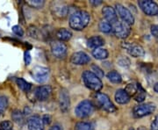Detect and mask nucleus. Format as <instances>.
Segmentation results:
<instances>
[{
    "label": "nucleus",
    "instance_id": "obj_23",
    "mask_svg": "<svg viewBox=\"0 0 158 130\" xmlns=\"http://www.w3.org/2000/svg\"><path fill=\"white\" fill-rule=\"evenodd\" d=\"M107 78L110 80L112 83H113V84H119V83L122 81V78H121L120 74L118 73V72L115 71V70L110 71V72L107 74Z\"/></svg>",
    "mask_w": 158,
    "mask_h": 130
},
{
    "label": "nucleus",
    "instance_id": "obj_6",
    "mask_svg": "<svg viewBox=\"0 0 158 130\" xmlns=\"http://www.w3.org/2000/svg\"><path fill=\"white\" fill-rule=\"evenodd\" d=\"M112 31L117 38L125 39L131 33V28L128 24L123 21H117L113 24V26H112Z\"/></svg>",
    "mask_w": 158,
    "mask_h": 130
},
{
    "label": "nucleus",
    "instance_id": "obj_25",
    "mask_svg": "<svg viewBox=\"0 0 158 130\" xmlns=\"http://www.w3.org/2000/svg\"><path fill=\"white\" fill-rule=\"evenodd\" d=\"M75 130H94V126L90 122L80 121L75 125Z\"/></svg>",
    "mask_w": 158,
    "mask_h": 130
},
{
    "label": "nucleus",
    "instance_id": "obj_36",
    "mask_svg": "<svg viewBox=\"0 0 158 130\" xmlns=\"http://www.w3.org/2000/svg\"><path fill=\"white\" fill-rule=\"evenodd\" d=\"M42 122H43V124L44 125H49L51 123V121H52V119H51V116L49 114H45L42 118Z\"/></svg>",
    "mask_w": 158,
    "mask_h": 130
},
{
    "label": "nucleus",
    "instance_id": "obj_22",
    "mask_svg": "<svg viewBox=\"0 0 158 130\" xmlns=\"http://www.w3.org/2000/svg\"><path fill=\"white\" fill-rule=\"evenodd\" d=\"M16 83H17L19 88L21 89L25 92H28L29 90H31V88H32L31 84L28 83V82H27L26 80L23 79V78H17L16 79Z\"/></svg>",
    "mask_w": 158,
    "mask_h": 130
},
{
    "label": "nucleus",
    "instance_id": "obj_21",
    "mask_svg": "<svg viewBox=\"0 0 158 130\" xmlns=\"http://www.w3.org/2000/svg\"><path fill=\"white\" fill-rule=\"evenodd\" d=\"M108 51L102 48H98L92 51V56L98 60H105L108 57Z\"/></svg>",
    "mask_w": 158,
    "mask_h": 130
},
{
    "label": "nucleus",
    "instance_id": "obj_10",
    "mask_svg": "<svg viewBox=\"0 0 158 130\" xmlns=\"http://www.w3.org/2000/svg\"><path fill=\"white\" fill-rule=\"evenodd\" d=\"M51 11L52 14L55 17L59 19H63L68 15L69 7L65 4L61 2H55L52 4L51 6Z\"/></svg>",
    "mask_w": 158,
    "mask_h": 130
},
{
    "label": "nucleus",
    "instance_id": "obj_27",
    "mask_svg": "<svg viewBox=\"0 0 158 130\" xmlns=\"http://www.w3.org/2000/svg\"><path fill=\"white\" fill-rule=\"evenodd\" d=\"M145 99H146V92H145V90L142 89L141 85H138V90H137L136 94L135 95V99L137 102H143Z\"/></svg>",
    "mask_w": 158,
    "mask_h": 130
},
{
    "label": "nucleus",
    "instance_id": "obj_32",
    "mask_svg": "<svg viewBox=\"0 0 158 130\" xmlns=\"http://www.w3.org/2000/svg\"><path fill=\"white\" fill-rule=\"evenodd\" d=\"M8 107V99L6 96H0V111L4 112Z\"/></svg>",
    "mask_w": 158,
    "mask_h": 130
},
{
    "label": "nucleus",
    "instance_id": "obj_38",
    "mask_svg": "<svg viewBox=\"0 0 158 130\" xmlns=\"http://www.w3.org/2000/svg\"><path fill=\"white\" fill-rule=\"evenodd\" d=\"M150 31H151V34L154 37L158 38V25H153L150 28Z\"/></svg>",
    "mask_w": 158,
    "mask_h": 130
},
{
    "label": "nucleus",
    "instance_id": "obj_31",
    "mask_svg": "<svg viewBox=\"0 0 158 130\" xmlns=\"http://www.w3.org/2000/svg\"><path fill=\"white\" fill-rule=\"evenodd\" d=\"M12 122L10 120H3L0 122V130H12Z\"/></svg>",
    "mask_w": 158,
    "mask_h": 130
},
{
    "label": "nucleus",
    "instance_id": "obj_41",
    "mask_svg": "<svg viewBox=\"0 0 158 130\" xmlns=\"http://www.w3.org/2000/svg\"><path fill=\"white\" fill-rule=\"evenodd\" d=\"M154 90H155L156 93H158V83H156V85H154Z\"/></svg>",
    "mask_w": 158,
    "mask_h": 130
},
{
    "label": "nucleus",
    "instance_id": "obj_11",
    "mask_svg": "<svg viewBox=\"0 0 158 130\" xmlns=\"http://www.w3.org/2000/svg\"><path fill=\"white\" fill-rule=\"evenodd\" d=\"M32 76L36 82L44 83L49 76V69L45 67L36 66L32 70Z\"/></svg>",
    "mask_w": 158,
    "mask_h": 130
},
{
    "label": "nucleus",
    "instance_id": "obj_17",
    "mask_svg": "<svg viewBox=\"0 0 158 130\" xmlns=\"http://www.w3.org/2000/svg\"><path fill=\"white\" fill-rule=\"evenodd\" d=\"M27 128L29 130H44V124L40 116L34 115L27 120Z\"/></svg>",
    "mask_w": 158,
    "mask_h": 130
},
{
    "label": "nucleus",
    "instance_id": "obj_20",
    "mask_svg": "<svg viewBox=\"0 0 158 130\" xmlns=\"http://www.w3.org/2000/svg\"><path fill=\"white\" fill-rule=\"evenodd\" d=\"M56 35L60 41H65V40H69L72 37V33L70 30L67 28H60L56 31Z\"/></svg>",
    "mask_w": 158,
    "mask_h": 130
},
{
    "label": "nucleus",
    "instance_id": "obj_24",
    "mask_svg": "<svg viewBox=\"0 0 158 130\" xmlns=\"http://www.w3.org/2000/svg\"><path fill=\"white\" fill-rule=\"evenodd\" d=\"M11 118L12 120L18 124H23L24 122V114L19 110H14L11 113Z\"/></svg>",
    "mask_w": 158,
    "mask_h": 130
},
{
    "label": "nucleus",
    "instance_id": "obj_34",
    "mask_svg": "<svg viewBox=\"0 0 158 130\" xmlns=\"http://www.w3.org/2000/svg\"><path fill=\"white\" fill-rule=\"evenodd\" d=\"M12 32L19 37H22L24 35V31L21 28V27H19V26H13L12 27Z\"/></svg>",
    "mask_w": 158,
    "mask_h": 130
},
{
    "label": "nucleus",
    "instance_id": "obj_1",
    "mask_svg": "<svg viewBox=\"0 0 158 130\" xmlns=\"http://www.w3.org/2000/svg\"><path fill=\"white\" fill-rule=\"evenodd\" d=\"M90 15L85 11H77L74 12L69 18L70 27L77 31L85 29L90 23Z\"/></svg>",
    "mask_w": 158,
    "mask_h": 130
},
{
    "label": "nucleus",
    "instance_id": "obj_15",
    "mask_svg": "<svg viewBox=\"0 0 158 130\" xmlns=\"http://www.w3.org/2000/svg\"><path fill=\"white\" fill-rule=\"evenodd\" d=\"M70 61L76 65H85L90 62V57L85 52H76L71 56Z\"/></svg>",
    "mask_w": 158,
    "mask_h": 130
},
{
    "label": "nucleus",
    "instance_id": "obj_18",
    "mask_svg": "<svg viewBox=\"0 0 158 130\" xmlns=\"http://www.w3.org/2000/svg\"><path fill=\"white\" fill-rule=\"evenodd\" d=\"M115 100L118 104L120 105H125L127 104L130 101L131 97L127 94V92L125 90V89H119L116 91L115 93Z\"/></svg>",
    "mask_w": 158,
    "mask_h": 130
},
{
    "label": "nucleus",
    "instance_id": "obj_19",
    "mask_svg": "<svg viewBox=\"0 0 158 130\" xmlns=\"http://www.w3.org/2000/svg\"><path fill=\"white\" fill-rule=\"evenodd\" d=\"M88 43V47L91 48H100L101 46L105 44V40L102 38L101 36H92L90 37V39L87 41Z\"/></svg>",
    "mask_w": 158,
    "mask_h": 130
},
{
    "label": "nucleus",
    "instance_id": "obj_2",
    "mask_svg": "<svg viewBox=\"0 0 158 130\" xmlns=\"http://www.w3.org/2000/svg\"><path fill=\"white\" fill-rule=\"evenodd\" d=\"M83 81L85 83V86L89 88L90 90L94 91H99L103 88V83L99 78H98L92 71L85 70L83 73Z\"/></svg>",
    "mask_w": 158,
    "mask_h": 130
},
{
    "label": "nucleus",
    "instance_id": "obj_5",
    "mask_svg": "<svg viewBox=\"0 0 158 130\" xmlns=\"http://www.w3.org/2000/svg\"><path fill=\"white\" fill-rule=\"evenodd\" d=\"M156 105L153 103L141 104L134 107L133 114L135 118H141V117L147 116L154 113L156 111Z\"/></svg>",
    "mask_w": 158,
    "mask_h": 130
},
{
    "label": "nucleus",
    "instance_id": "obj_26",
    "mask_svg": "<svg viewBox=\"0 0 158 130\" xmlns=\"http://www.w3.org/2000/svg\"><path fill=\"white\" fill-rule=\"evenodd\" d=\"M98 28H99V30L101 31L102 33L108 34V33H110L112 31V25H111V23H109L106 20L102 19L101 21L99 22Z\"/></svg>",
    "mask_w": 158,
    "mask_h": 130
},
{
    "label": "nucleus",
    "instance_id": "obj_12",
    "mask_svg": "<svg viewBox=\"0 0 158 130\" xmlns=\"http://www.w3.org/2000/svg\"><path fill=\"white\" fill-rule=\"evenodd\" d=\"M52 94V88L50 85H41L36 88L34 96L39 101H45Z\"/></svg>",
    "mask_w": 158,
    "mask_h": 130
},
{
    "label": "nucleus",
    "instance_id": "obj_42",
    "mask_svg": "<svg viewBox=\"0 0 158 130\" xmlns=\"http://www.w3.org/2000/svg\"><path fill=\"white\" fill-rule=\"evenodd\" d=\"M137 130H147V128H145V127H143V126H141V127H139V128Z\"/></svg>",
    "mask_w": 158,
    "mask_h": 130
},
{
    "label": "nucleus",
    "instance_id": "obj_16",
    "mask_svg": "<svg viewBox=\"0 0 158 130\" xmlns=\"http://www.w3.org/2000/svg\"><path fill=\"white\" fill-rule=\"evenodd\" d=\"M102 13L104 15L105 19H106V21L110 23H116L118 21V15H117V12L115 11V9L112 7V6H105L103 9H102Z\"/></svg>",
    "mask_w": 158,
    "mask_h": 130
},
{
    "label": "nucleus",
    "instance_id": "obj_7",
    "mask_svg": "<svg viewBox=\"0 0 158 130\" xmlns=\"http://www.w3.org/2000/svg\"><path fill=\"white\" fill-rule=\"evenodd\" d=\"M139 7L148 16H156L158 14V5L152 0L138 1Z\"/></svg>",
    "mask_w": 158,
    "mask_h": 130
},
{
    "label": "nucleus",
    "instance_id": "obj_8",
    "mask_svg": "<svg viewBox=\"0 0 158 130\" xmlns=\"http://www.w3.org/2000/svg\"><path fill=\"white\" fill-rule=\"evenodd\" d=\"M116 12L117 15L118 14V16L120 17V19L123 20V22L127 23L128 25H133L135 23V17L133 15V13L124 6L120 5V4H117L116 6Z\"/></svg>",
    "mask_w": 158,
    "mask_h": 130
},
{
    "label": "nucleus",
    "instance_id": "obj_13",
    "mask_svg": "<svg viewBox=\"0 0 158 130\" xmlns=\"http://www.w3.org/2000/svg\"><path fill=\"white\" fill-rule=\"evenodd\" d=\"M123 48H125L127 53L129 54L131 57H142L145 55V51L144 48L141 46L138 45V44H131L128 42H126L125 44H123Z\"/></svg>",
    "mask_w": 158,
    "mask_h": 130
},
{
    "label": "nucleus",
    "instance_id": "obj_40",
    "mask_svg": "<svg viewBox=\"0 0 158 130\" xmlns=\"http://www.w3.org/2000/svg\"><path fill=\"white\" fill-rule=\"evenodd\" d=\"M49 130H62V127H60L59 125H55V126H53L52 128H50V129Z\"/></svg>",
    "mask_w": 158,
    "mask_h": 130
},
{
    "label": "nucleus",
    "instance_id": "obj_39",
    "mask_svg": "<svg viewBox=\"0 0 158 130\" xmlns=\"http://www.w3.org/2000/svg\"><path fill=\"white\" fill-rule=\"evenodd\" d=\"M90 4L95 6H99V5H101L102 4V1L101 0H91V1H90Z\"/></svg>",
    "mask_w": 158,
    "mask_h": 130
},
{
    "label": "nucleus",
    "instance_id": "obj_14",
    "mask_svg": "<svg viewBox=\"0 0 158 130\" xmlns=\"http://www.w3.org/2000/svg\"><path fill=\"white\" fill-rule=\"evenodd\" d=\"M59 106L62 113H66L69 109V106H70L69 95L68 90L65 89H62L59 93Z\"/></svg>",
    "mask_w": 158,
    "mask_h": 130
},
{
    "label": "nucleus",
    "instance_id": "obj_35",
    "mask_svg": "<svg viewBox=\"0 0 158 130\" xmlns=\"http://www.w3.org/2000/svg\"><path fill=\"white\" fill-rule=\"evenodd\" d=\"M24 61H25L26 65H29L31 63L32 57H31V55H30V53H29L28 51L25 52V54H24Z\"/></svg>",
    "mask_w": 158,
    "mask_h": 130
},
{
    "label": "nucleus",
    "instance_id": "obj_4",
    "mask_svg": "<svg viewBox=\"0 0 158 130\" xmlns=\"http://www.w3.org/2000/svg\"><path fill=\"white\" fill-rule=\"evenodd\" d=\"M93 112H94V105L92 102L88 99L80 102L75 109V113L79 118L89 117Z\"/></svg>",
    "mask_w": 158,
    "mask_h": 130
},
{
    "label": "nucleus",
    "instance_id": "obj_30",
    "mask_svg": "<svg viewBox=\"0 0 158 130\" xmlns=\"http://www.w3.org/2000/svg\"><path fill=\"white\" fill-rule=\"evenodd\" d=\"M28 34L29 36H31L32 38L34 39H38L39 36V30L35 27V26H30L28 27Z\"/></svg>",
    "mask_w": 158,
    "mask_h": 130
},
{
    "label": "nucleus",
    "instance_id": "obj_3",
    "mask_svg": "<svg viewBox=\"0 0 158 130\" xmlns=\"http://www.w3.org/2000/svg\"><path fill=\"white\" fill-rule=\"evenodd\" d=\"M94 100L96 102L97 106L99 108H101L102 110L108 112V113H113L116 111V107L113 104V102L111 101L110 98L105 94V93H100V92H97L94 95Z\"/></svg>",
    "mask_w": 158,
    "mask_h": 130
},
{
    "label": "nucleus",
    "instance_id": "obj_9",
    "mask_svg": "<svg viewBox=\"0 0 158 130\" xmlns=\"http://www.w3.org/2000/svg\"><path fill=\"white\" fill-rule=\"evenodd\" d=\"M50 47L52 54L56 58H64L66 57L68 48L62 41H60V40L52 41Z\"/></svg>",
    "mask_w": 158,
    "mask_h": 130
},
{
    "label": "nucleus",
    "instance_id": "obj_37",
    "mask_svg": "<svg viewBox=\"0 0 158 130\" xmlns=\"http://www.w3.org/2000/svg\"><path fill=\"white\" fill-rule=\"evenodd\" d=\"M150 130H158V115L155 117V119L151 123Z\"/></svg>",
    "mask_w": 158,
    "mask_h": 130
},
{
    "label": "nucleus",
    "instance_id": "obj_28",
    "mask_svg": "<svg viewBox=\"0 0 158 130\" xmlns=\"http://www.w3.org/2000/svg\"><path fill=\"white\" fill-rule=\"evenodd\" d=\"M26 3L29 6L35 8V9H40L45 5L44 0H27V1H26Z\"/></svg>",
    "mask_w": 158,
    "mask_h": 130
},
{
    "label": "nucleus",
    "instance_id": "obj_43",
    "mask_svg": "<svg viewBox=\"0 0 158 130\" xmlns=\"http://www.w3.org/2000/svg\"><path fill=\"white\" fill-rule=\"evenodd\" d=\"M4 112H1V111H0V120H1L3 119V117H4Z\"/></svg>",
    "mask_w": 158,
    "mask_h": 130
},
{
    "label": "nucleus",
    "instance_id": "obj_29",
    "mask_svg": "<svg viewBox=\"0 0 158 130\" xmlns=\"http://www.w3.org/2000/svg\"><path fill=\"white\" fill-rule=\"evenodd\" d=\"M137 90H138V85H135V84H129L127 85V88L125 89V90L127 92V94L131 96H135L137 92Z\"/></svg>",
    "mask_w": 158,
    "mask_h": 130
},
{
    "label": "nucleus",
    "instance_id": "obj_33",
    "mask_svg": "<svg viewBox=\"0 0 158 130\" xmlns=\"http://www.w3.org/2000/svg\"><path fill=\"white\" fill-rule=\"evenodd\" d=\"M91 69H92V71H94L93 73L96 75L98 78H103L104 76H105V73H104V71H103V69L99 68L98 66H97V65H92L91 66Z\"/></svg>",
    "mask_w": 158,
    "mask_h": 130
}]
</instances>
